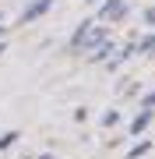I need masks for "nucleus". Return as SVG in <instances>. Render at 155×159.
Wrapping results in <instances>:
<instances>
[{"label":"nucleus","mask_w":155,"mask_h":159,"mask_svg":"<svg viewBox=\"0 0 155 159\" xmlns=\"http://www.w3.org/2000/svg\"><path fill=\"white\" fill-rule=\"evenodd\" d=\"M50 7H53V0H35V4H28V7H25L21 21H35V18H39V14H46Z\"/></svg>","instance_id":"1"},{"label":"nucleus","mask_w":155,"mask_h":159,"mask_svg":"<svg viewBox=\"0 0 155 159\" xmlns=\"http://www.w3.org/2000/svg\"><path fill=\"white\" fill-rule=\"evenodd\" d=\"M99 18H102V21H109V18H123V0H106L102 4V11H99Z\"/></svg>","instance_id":"2"},{"label":"nucleus","mask_w":155,"mask_h":159,"mask_svg":"<svg viewBox=\"0 0 155 159\" xmlns=\"http://www.w3.org/2000/svg\"><path fill=\"white\" fill-rule=\"evenodd\" d=\"M148 120H152L148 110H144V113H138V117H134V124H131V134H141V131L148 127Z\"/></svg>","instance_id":"3"},{"label":"nucleus","mask_w":155,"mask_h":159,"mask_svg":"<svg viewBox=\"0 0 155 159\" xmlns=\"http://www.w3.org/2000/svg\"><path fill=\"white\" fill-rule=\"evenodd\" d=\"M144 152H148V142H141V145H138V148H134V152H131V159H141V156H144Z\"/></svg>","instance_id":"4"},{"label":"nucleus","mask_w":155,"mask_h":159,"mask_svg":"<svg viewBox=\"0 0 155 159\" xmlns=\"http://www.w3.org/2000/svg\"><path fill=\"white\" fill-rule=\"evenodd\" d=\"M102 124H106V127H113V124H116V110H109V113L102 117Z\"/></svg>","instance_id":"5"},{"label":"nucleus","mask_w":155,"mask_h":159,"mask_svg":"<svg viewBox=\"0 0 155 159\" xmlns=\"http://www.w3.org/2000/svg\"><path fill=\"white\" fill-rule=\"evenodd\" d=\"M141 50H144V53H155V35H148V39H144Z\"/></svg>","instance_id":"6"},{"label":"nucleus","mask_w":155,"mask_h":159,"mask_svg":"<svg viewBox=\"0 0 155 159\" xmlns=\"http://www.w3.org/2000/svg\"><path fill=\"white\" fill-rule=\"evenodd\" d=\"M144 106H148V110H155V92H148V96H144Z\"/></svg>","instance_id":"7"},{"label":"nucleus","mask_w":155,"mask_h":159,"mask_svg":"<svg viewBox=\"0 0 155 159\" xmlns=\"http://www.w3.org/2000/svg\"><path fill=\"white\" fill-rule=\"evenodd\" d=\"M144 21H148V25H155V7H152V11H144Z\"/></svg>","instance_id":"8"},{"label":"nucleus","mask_w":155,"mask_h":159,"mask_svg":"<svg viewBox=\"0 0 155 159\" xmlns=\"http://www.w3.org/2000/svg\"><path fill=\"white\" fill-rule=\"evenodd\" d=\"M0 35H4V29H0Z\"/></svg>","instance_id":"9"}]
</instances>
